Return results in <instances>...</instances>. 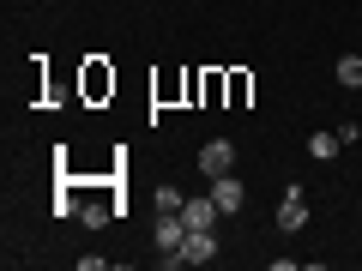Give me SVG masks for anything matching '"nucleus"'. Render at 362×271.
Returning a JSON list of instances; mask_svg holds the SVG:
<instances>
[{"label":"nucleus","mask_w":362,"mask_h":271,"mask_svg":"<svg viewBox=\"0 0 362 271\" xmlns=\"http://www.w3.org/2000/svg\"><path fill=\"white\" fill-rule=\"evenodd\" d=\"M157 253H175L181 241H187V223H181V211H157V229H151Z\"/></svg>","instance_id":"f03ea898"},{"label":"nucleus","mask_w":362,"mask_h":271,"mask_svg":"<svg viewBox=\"0 0 362 271\" xmlns=\"http://www.w3.org/2000/svg\"><path fill=\"white\" fill-rule=\"evenodd\" d=\"M194 163H199V175H206V181L230 175V169H235V139H206V145H199V157H194Z\"/></svg>","instance_id":"f257e3e1"},{"label":"nucleus","mask_w":362,"mask_h":271,"mask_svg":"<svg viewBox=\"0 0 362 271\" xmlns=\"http://www.w3.org/2000/svg\"><path fill=\"white\" fill-rule=\"evenodd\" d=\"M302 223H308V199H302V187H284V205H278V229L296 235Z\"/></svg>","instance_id":"20e7f679"},{"label":"nucleus","mask_w":362,"mask_h":271,"mask_svg":"<svg viewBox=\"0 0 362 271\" xmlns=\"http://www.w3.org/2000/svg\"><path fill=\"white\" fill-rule=\"evenodd\" d=\"M181 205H187V199H181L175 187H157V211H181Z\"/></svg>","instance_id":"1a4fd4ad"},{"label":"nucleus","mask_w":362,"mask_h":271,"mask_svg":"<svg viewBox=\"0 0 362 271\" xmlns=\"http://www.w3.org/2000/svg\"><path fill=\"white\" fill-rule=\"evenodd\" d=\"M211 199H218V211H223V217H235V211H242L247 187L235 181V169H230V175H218V181H211Z\"/></svg>","instance_id":"7ed1b4c3"},{"label":"nucleus","mask_w":362,"mask_h":271,"mask_svg":"<svg viewBox=\"0 0 362 271\" xmlns=\"http://www.w3.org/2000/svg\"><path fill=\"white\" fill-rule=\"evenodd\" d=\"M332 133L344 139V151H350V145H362V127H356V121H344V127H332Z\"/></svg>","instance_id":"9d476101"},{"label":"nucleus","mask_w":362,"mask_h":271,"mask_svg":"<svg viewBox=\"0 0 362 271\" xmlns=\"http://www.w3.org/2000/svg\"><path fill=\"white\" fill-rule=\"evenodd\" d=\"M115 211H121V205H103V199H90V205H78V217H85L90 229H103V223L115 217Z\"/></svg>","instance_id":"6e6552de"},{"label":"nucleus","mask_w":362,"mask_h":271,"mask_svg":"<svg viewBox=\"0 0 362 271\" xmlns=\"http://www.w3.org/2000/svg\"><path fill=\"white\" fill-rule=\"evenodd\" d=\"M332 73H338V85H344V90H362V54H344Z\"/></svg>","instance_id":"0eeeda50"},{"label":"nucleus","mask_w":362,"mask_h":271,"mask_svg":"<svg viewBox=\"0 0 362 271\" xmlns=\"http://www.w3.org/2000/svg\"><path fill=\"white\" fill-rule=\"evenodd\" d=\"M218 217H223V211H218V199H187V205H181V223H187V229H218Z\"/></svg>","instance_id":"39448f33"},{"label":"nucleus","mask_w":362,"mask_h":271,"mask_svg":"<svg viewBox=\"0 0 362 271\" xmlns=\"http://www.w3.org/2000/svg\"><path fill=\"white\" fill-rule=\"evenodd\" d=\"M338 151H344V139H338V133H314V139H308V157H320V163H332Z\"/></svg>","instance_id":"423d86ee"}]
</instances>
